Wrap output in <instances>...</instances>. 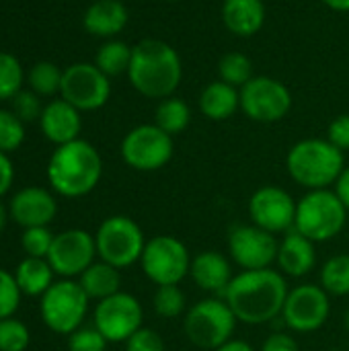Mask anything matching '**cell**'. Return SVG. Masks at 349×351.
<instances>
[{
    "mask_svg": "<svg viewBox=\"0 0 349 351\" xmlns=\"http://www.w3.org/2000/svg\"><path fill=\"white\" fill-rule=\"evenodd\" d=\"M335 193H337V197L341 199V204L346 206V210L349 212V167L344 169L339 179L335 181Z\"/></svg>",
    "mask_w": 349,
    "mask_h": 351,
    "instance_id": "44",
    "label": "cell"
},
{
    "mask_svg": "<svg viewBox=\"0 0 349 351\" xmlns=\"http://www.w3.org/2000/svg\"><path fill=\"white\" fill-rule=\"evenodd\" d=\"M10 218L25 228L49 226L58 214V204L53 195L43 187H25L16 191L10 199Z\"/></svg>",
    "mask_w": 349,
    "mask_h": 351,
    "instance_id": "18",
    "label": "cell"
},
{
    "mask_svg": "<svg viewBox=\"0 0 349 351\" xmlns=\"http://www.w3.org/2000/svg\"><path fill=\"white\" fill-rule=\"evenodd\" d=\"M31 333L25 323L16 319L0 321V351H25L29 348Z\"/></svg>",
    "mask_w": 349,
    "mask_h": 351,
    "instance_id": "35",
    "label": "cell"
},
{
    "mask_svg": "<svg viewBox=\"0 0 349 351\" xmlns=\"http://www.w3.org/2000/svg\"><path fill=\"white\" fill-rule=\"evenodd\" d=\"M14 280L23 294L43 296L49 290V286L53 284V269L47 263V259L25 257L14 271Z\"/></svg>",
    "mask_w": 349,
    "mask_h": 351,
    "instance_id": "26",
    "label": "cell"
},
{
    "mask_svg": "<svg viewBox=\"0 0 349 351\" xmlns=\"http://www.w3.org/2000/svg\"><path fill=\"white\" fill-rule=\"evenodd\" d=\"M78 284L82 286L84 294L91 298V300H105L117 292H121V276H119V269L105 263V261H95L78 280Z\"/></svg>",
    "mask_w": 349,
    "mask_h": 351,
    "instance_id": "25",
    "label": "cell"
},
{
    "mask_svg": "<svg viewBox=\"0 0 349 351\" xmlns=\"http://www.w3.org/2000/svg\"><path fill=\"white\" fill-rule=\"evenodd\" d=\"M346 329H348V331H349V311H348V313H346Z\"/></svg>",
    "mask_w": 349,
    "mask_h": 351,
    "instance_id": "48",
    "label": "cell"
},
{
    "mask_svg": "<svg viewBox=\"0 0 349 351\" xmlns=\"http://www.w3.org/2000/svg\"><path fill=\"white\" fill-rule=\"evenodd\" d=\"M278 249L280 241L276 234L255 224H237L228 230V255L243 271L272 267L278 259Z\"/></svg>",
    "mask_w": 349,
    "mask_h": 351,
    "instance_id": "13",
    "label": "cell"
},
{
    "mask_svg": "<svg viewBox=\"0 0 349 351\" xmlns=\"http://www.w3.org/2000/svg\"><path fill=\"white\" fill-rule=\"evenodd\" d=\"M348 224V210L331 189L309 191L296 208L294 228L315 245L335 239Z\"/></svg>",
    "mask_w": 349,
    "mask_h": 351,
    "instance_id": "5",
    "label": "cell"
},
{
    "mask_svg": "<svg viewBox=\"0 0 349 351\" xmlns=\"http://www.w3.org/2000/svg\"><path fill=\"white\" fill-rule=\"evenodd\" d=\"M327 140L339 148L341 152L349 150V115H339L335 117L331 123H329V130H327Z\"/></svg>",
    "mask_w": 349,
    "mask_h": 351,
    "instance_id": "41",
    "label": "cell"
},
{
    "mask_svg": "<svg viewBox=\"0 0 349 351\" xmlns=\"http://www.w3.org/2000/svg\"><path fill=\"white\" fill-rule=\"evenodd\" d=\"M171 2H179V0H171Z\"/></svg>",
    "mask_w": 349,
    "mask_h": 351,
    "instance_id": "49",
    "label": "cell"
},
{
    "mask_svg": "<svg viewBox=\"0 0 349 351\" xmlns=\"http://www.w3.org/2000/svg\"><path fill=\"white\" fill-rule=\"evenodd\" d=\"M144 308L140 300L128 292H117L97 302L93 325L109 343H125L136 331L142 329Z\"/></svg>",
    "mask_w": 349,
    "mask_h": 351,
    "instance_id": "11",
    "label": "cell"
},
{
    "mask_svg": "<svg viewBox=\"0 0 349 351\" xmlns=\"http://www.w3.org/2000/svg\"><path fill=\"white\" fill-rule=\"evenodd\" d=\"M107 339L99 333V329L93 327H80L72 335H68V351H105Z\"/></svg>",
    "mask_w": 349,
    "mask_h": 351,
    "instance_id": "38",
    "label": "cell"
},
{
    "mask_svg": "<svg viewBox=\"0 0 349 351\" xmlns=\"http://www.w3.org/2000/svg\"><path fill=\"white\" fill-rule=\"evenodd\" d=\"M189 278L204 292L224 294V290L234 278L232 263L226 255L218 251H202L200 255L191 257Z\"/></svg>",
    "mask_w": 349,
    "mask_h": 351,
    "instance_id": "19",
    "label": "cell"
},
{
    "mask_svg": "<svg viewBox=\"0 0 349 351\" xmlns=\"http://www.w3.org/2000/svg\"><path fill=\"white\" fill-rule=\"evenodd\" d=\"M286 167L290 177L298 185L306 187L309 191H315L329 189L331 185H335V181L346 169V158L344 152L335 148L329 140L306 138L290 148Z\"/></svg>",
    "mask_w": 349,
    "mask_h": 351,
    "instance_id": "4",
    "label": "cell"
},
{
    "mask_svg": "<svg viewBox=\"0 0 349 351\" xmlns=\"http://www.w3.org/2000/svg\"><path fill=\"white\" fill-rule=\"evenodd\" d=\"M62 76L60 68L51 62H39L29 72V84L35 95H56L62 88Z\"/></svg>",
    "mask_w": 349,
    "mask_h": 351,
    "instance_id": "32",
    "label": "cell"
},
{
    "mask_svg": "<svg viewBox=\"0 0 349 351\" xmlns=\"http://www.w3.org/2000/svg\"><path fill=\"white\" fill-rule=\"evenodd\" d=\"M298 202L278 185L259 187L249 199V216L251 224L272 232L286 234L294 228Z\"/></svg>",
    "mask_w": 349,
    "mask_h": 351,
    "instance_id": "17",
    "label": "cell"
},
{
    "mask_svg": "<svg viewBox=\"0 0 349 351\" xmlns=\"http://www.w3.org/2000/svg\"><path fill=\"white\" fill-rule=\"evenodd\" d=\"M12 181H14V167L6 156V152H0V197L8 193Z\"/></svg>",
    "mask_w": 349,
    "mask_h": 351,
    "instance_id": "43",
    "label": "cell"
},
{
    "mask_svg": "<svg viewBox=\"0 0 349 351\" xmlns=\"http://www.w3.org/2000/svg\"><path fill=\"white\" fill-rule=\"evenodd\" d=\"M25 140V128L23 121L10 113L0 109V152H12L16 150Z\"/></svg>",
    "mask_w": 349,
    "mask_h": 351,
    "instance_id": "36",
    "label": "cell"
},
{
    "mask_svg": "<svg viewBox=\"0 0 349 351\" xmlns=\"http://www.w3.org/2000/svg\"><path fill=\"white\" fill-rule=\"evenodd\" d=\"M173 136L163 132L156 123H144L130 130L121 142L123 162L142 173L167 167L173 158Z\"/></svg>",
    "mask_w": 349,
    "mask_h": 351,
    "instance_id": "10",
    "label": "cell"
},
{
    "mask_svg": "<svg viewBox=\"0 0 349 351\" xmlns=\"http://www.w3.org/2000/svg\"><path fill=\"white\" fill-rule=\"evenodd\" d=\"M216 351H255V348L251 343L243 341V339H230L228 343L220 346Z\"/></svg>",
    "mask_w": 349,
    "mask_h": 351,
    "instance_id": "45",
    "label": "cell"
},
{
    "mask_svg": "<svg viewBox=\"0 0 349 351\" xmlns=\"http://www.w3.org/2000/svg\"><path fill=\"white\" fill-rule=\"evenodd\" d=\"M218 74H220L222 82L241 88L253 78V64H251L249 56H245L241 51H228L218 62Z\"/></svg>",
    "mask_w": 349,
    "mask_h": 351,
    "instance_id": "30",
    "label": "cell"
},
{
    "mask_svg": "<svg viewBox=\"0 0 349 351\" xmlns=\"http://www.w3.org/2000/svg\"><path fill=\"white\" fill-rule=\"evenodd\" d=\"M132 51L134 47H130L125 41L119 39H109L107 43L101 45V49L97 51V68L107 74V76H117L130 70V62H132Z\"/></svg>",
    "mask_w": 349,
    "mask_h": 351,
    "instance_id": "28",
    "label": "cell"
},
{
    "mask_svg": "<svg viewBox=\"0 0 349 351\" xmlns=\"http://www.w3.org/2000/svg\"><path fill=\"white\" fill-rule=\"evenodd\" d=\"M288 292L290 290L284 274L267 267L237 274L222 298L239 323L265 325L282 317Z\"/></svg>",
    "mask_w": 349,
    "mask_h": 351,
    "instance_id": "1",
    "label": "cell"
},
{
    "mask_svg": "<svg viewBox=\"0 0 349 351\" xmlns=\"http://www.w3.org/2000/svg\"><path fill=\"white\" fill-rule=\"evenodd\" d=\"M95 243L101 261L117 269H125L138 263L146 247L142 228L136 224V220L121 214L109 216L101 222L95 234Z\"/></svg>",
    "mask_w": 349,
    "mask_h": 351,
    "instance_id": "7",
    "label": "cell"
},
{
    "mask_svg": "<svg viewBox=\"0 0 349 351\" xmlns=\"http://www.w3.org/2000/svg\"><path fill=\"white\" fill-rule=\"evenodd\" d=\"M62 99L78 111L101 109L111 97L109 76L103 74L97 64H72L62 76Z\"/></svg>",
    "mask_w": 349,
    "mask_h": 351,
    "instance_id": "15",
    "label": "cell"
},
{
    "mask_svg": "<svg viewBox=\"0 0 349 351\" xmlns=\"http://www.w3.org/2000/svg\"><path fill=\"white\" fill-rule=\"evenodd\" d=\"M88 296L82 286L72 280H60L49 286L41 296L39 313L47 329L58 335H72L82 327V321L88 313Z\"/></svg>",
    "mask_w": 349,
    "mask_h": 351,
    "instance_id": "8",
    "label": "cell"
},
{
    "mask_svg": "<svg viewBox=\"0 0 349 351\" xmlns=\"http://www.w3.org/2000/svg\"><path fill=\"white\" fill-rule=\"evenodd\" d=\"M152 306L160 319H177L185 313L187 298L179 286H158L152 298Z\"/></svg>",
    "mask_w": 349,
    "mask_h": 351,
    "instance_id": "31",
    "label": "cell"
},
{
    "mask_svg": "<svg viewBox=\"0 0 349 351\" xmlns=\"http://www.w3.org/2000/svg\"><path fill=\"white\" fill-rule=\"evenodd\" d=\"M237 323L239 321L224 298H206L185 313L183 331L195 348L216 351L232 339Z\"/></svg>",
    "mask_w": 349,
    "mask_h": 351,
    "instance_id": "6",
    "label": "cell"
},
{
    "mask_svg": "<svg viewBox=\"0 0 349 351\" xmlns=\"http://www.w3.org/2000/svg\"><path fill=\"white\" fill-rule=\"evenodd\" d=\"M6 220H8V210H6L4 204L0 202V232H2L4 226H6Z\"/></svg>",
    "mask_w": 349,
    "mask_h": 351,
    "instance_id": "47",
    "label": "cell"
},
{
    "mask_svg": "<svg viewBox=\"0 0 349 351\" xmlns=\"http://www.w3.org/2000/svg\"><path fill=\"white\" fill-rule=\"evenodd\" d=\"M128 8L119 0H97L84 12V29L97 37H113L128 25Z\"/></svg>",
    "mask_w": 349,
    "mask_h": 351,
    "instance_id": "23",
    "label": "cell"
},
{
    "mask_svg": "<svg viewBox=\"0 0 349 351\" xmlns=\"http://www.w3.org/2000/svg\"><path fill=\"white\" fill-rule=\"evenodd\" d=\"M103 160L93 144L74 140L53 150L47 162V181L64 197L88 195L101 181Z\"/></svg>",
    "mask_w": 349,
    "mask_h": 351,
    "instance_id": "3",
    "label": "cell"
},
{
    "mask_svg": "<svg viewBox=\"0 0 349 351\" xmlns=\"http://www.w3.org/2000/svg\"><path fill=\"white\" fill-rule=\"evenodd\" d=\"M222 21L230 33L251 37L259 33L265 23V4L263 0H224Z\"/></svg>",
    "mask_w": 349,
    "mask_h": 351,
    "instance_id": "22",
    "label": "cell"
},
{
    "mask_svg": "<svg viewBox=\"0 0 349 351\" xmlns=\"http://www.w3.org/2000/svg\"><path fill=\"white\" fill-rule=\"evenodd\" d=\"M189 121H191V109L179 97H167L156 107L154 123L163 132H167L169 136H175V134L185 132L187 125H189Z\"/></svg>",
    "mask_w": 349,
    "mask_h": 351,
    "instance_id": "27",
    "label": "cell"
},
{
    "mask_svg": "<svg viewBox=\"0 0 349 351\" xmlns=\"http://www.w3.org/2000/svg\"><path fill=\"white\" fill-rule=\"evenodd\" d=\"M21 296L23 292L14 280V274L0 267V321L10 319L16 313Z\"/></svg>",
    "mask_w": 349,
    "mask_h": 351,
    "instance_id": "37",
    "label": "cell"
},
{
    "mask_svg": "<svg viewBox=\"0 0 349 351\" xmlns=\"http://www.w3.org/2000/svg\"><path fill=\"white\" fill-rule=\"evenodd\" d=\"M278 267L284 276L290 278H304L317 265V249L311 239L300 234L296 228L284 234L278 249Z\"/></svg>",
    "mask_w": 349,
    "mask_h": 351,
    "instance_id": "20",
    "label": "cell"
},
{
    "mask_svg": "<svg viewBox=\"0 0 349 351\" xmlns=\"http://www.w3.org/2000/svg\"><path fill=\"white\" fill-rule=\"evenodd\" d=\"M144 276L156 286H179L191 267V255L183 241L171 234H158L146 241L140 257Z\"/></svg>",
    "mask_w": 349,
    "mask_h": 351,
    "instance_id": "9",
    "label": "cell"
},
{
    "mask_svg": "<svg viewBox=\"0 0 349 351\" xmlns=\"http://www.w3.org/2000/svg\"><path fill=\"white\" fill-rule=\"evenodd\" d=\"M200 109L208 119L224 121L241 109V90L222 80H214L202 90Z\"/></svg>",
    "mask_w": 349,
    "mask_h": 351,
    "instance_id": "24",
    "label": "cell"
},
{
    "mask_svg": "<svg viewBox=\"0 0 349 351\" xmlns=\"http://www.w3.org/2000/svg\"><path fill=\"white\" fill-rule=\"evenodd\" d=\"M321 286L329 296L349 294V255L341 253L325 261L321 269Z\"/></svg>",
    "mask_w": 349,
    "mask_h": 351,
    "instance_id": "29",
    "label": "cell"
},
{
    "mask_svg": "<svg viewBox=\"0 0 349 351\" xmlns=\"http://www.w3.org/2000/svg\"><path fill=\"white\" fill-rule=\"evenodd\" d=\"M331 10L337 12H349V0H323Z\"/></svg>",
    "mask_w": 349,
    "mask_h": 351,
    "instance_id": "46",
    "label": "cell"
},
{
    "mask_svg": "<svg viewBox=\"0 0 349 351\" xmlns=\"http://www.w3.org/2000/svg\"><path fill=\"white\" fill-rule=\"evenodd\" d=\"M243 113L259 123H274L292 109V95L286 84L272 76H253L241 86Z\"/></svg>",
    "mask_w": 349,
    "mask_h": 351,
    "instance_id": "12",
    "label": "cell"
},
{
    "mask_svg": "<svg viewBox=\"0 0 349 351\" xmlns=\"http://www.w3.org/2000/svg\"><path fill=\"white\" fill-rule=\"evenodd\" d=\"M132 86L148 99H167L179 88L183 64L173 45L160 39H144L134 45L128 70Z\"/></svg>",
    "mask_w": 349,
    "mask_h": 351,
    "instance_id": "2",
    "label": "cell"
},
{
    "mask_svg": "<svg viewBox=\"0 0 349 351\" xmlns=\"http://www.w3.org/2000/svg\"><path fill=\"white\" fill-rule=\"evenodd\" d=\"M261 351H300V346H298V341H296L294 335L276 331V333H272V335L263 341Z\"/></svg>",
    "mask_w": 349,
    "mask_h": 351,
    "instance_id": "42",
    "label": "cell"
},
{
    "mask_svg": "<svg viewBox=\"0 0 349 351\" xmlns=\"http://www.w3.org/2000/svg\"><path fill=\"white\" fill-rule=\"evenodd\" d=\"M12 107H14V115L21 121H33V119L41 117V111H43L37 95L35 93H27V90H21L12 99Z\"/></svg>",
    "mask_w": 349,
    "mask_h": 351,
    "instance_id": "40",
    "label": "cell"
},
{
    "mask_svg": "<svg viewBox=\"0 0 349 351\" xmlns=\"http://www.w3.org/2000/svg\"><path fill=\"white\" fill-rule=\"evenodd\" d=\"M39 123H41L43 136L58 146L78 140V134L82 128L80 111L64 99L51 101L49 105H45L41 111Z\"/></svg>",
    "mask_w": 349,
    "mask_h": 351,
    "instance_id": "21",
    "label": "cell"
},
{
    "mask_svg": "<svg viewBox=\"0 0 349 351\" xmlns=\"http://www.w3.org/2000/svg\"><path fill=\"white\" fill-rule=\"evenodd\" d=\"M53 232L47 226H35V228H25L21 237V247L27 257H39L47 259L49 249L53 245Z\"/></svg>",
    "mask_w": 349,
    "mask_h": 351,
    "instance_id": "34",
    "label": "cell"
},
{
    "mask_svg": "<svg viewBox=\"0 0 349 351\" xmlns=\"http://www.w3.org/2000/svg\"><path fill=\"white\" fill-rule=\"evenodd\" d=\"M97 257V243L95 237L82 228H70L53 237V245L47 255V263L51 265L53 274L64 280L80 278Z\"/></svg>",
    "mask_w": 349,
    "mask_h": 351,
    "instance_id": "16",
    "label": "cell"
},
{
    "mask_svg": "<svg viewBox=\"0 0 349 351\" xmlns=\"http://www.w3.org/2000/svg\"><path fill=\"white\" fill-rule=\"evenodd\" d=\"M125 351H167V346L154 329L142 327L125 341Z\"/></svg>",
    "mask_w": 349,
    "mask_h": 351,
    "instance_id": "39",
    "label": "cell"
},
{
    "mask_svg": "<svg viewBox=\"0 0 349 351\" xmlns=\"http://www.w3.org/2000/svg\"><path fill=\"white\" fill-rule=\"evenodd\" d=\"M331 315V298L323 286L302 284L288 292L282 319L284 325L294 333L319 331Z\"/></svg>",
    "mask_w": 349,
    "mask_h": 351,
    "instance_id": "14",
    "label": "cell"
},
{
    "mask_svg": "<svg viewBox=\"0 0 349 351\" xmlns=\"http://www.w3.org/2000/svg\"><path fill=\"white\" fill-rule=\"evenodd\" d=\"M23 68L10 53L0 51V101L14 99L21 93Z\"/></svg>",
    "mask_w": 349,
    "mask_h": 351,
    "instance_id": "33",
    "label": "cell"
}]
</instances>
